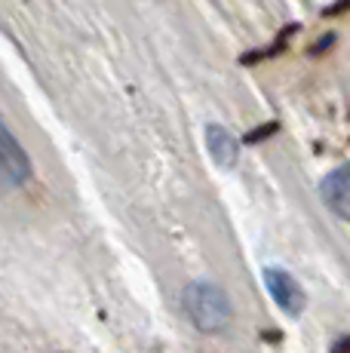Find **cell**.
Segmentation results:
<instances>
[{
  "mask_svg": "<svg viewBox=\"0 0 350 353\" xmlns=\"http://www.w3.org/2000/svg\"><path fill=\"white\" fill-rule=\"evenodd\" d=\"M31 179V160L10 126L0 120V191H16Z\"/></svg>",
  "mask_w": 350,
  "mask_h": 353,
  "instance_id": "2",
  "label": "cell"
},
{
  "mask_svg": "<svg viewBox=\"0 0 350 353\" xmlns=\"http://www.w3.org/2000/svg\"><path fill=\"white\" fill-rule=\"evenodd\" d=\"M185 307L191 323L197 325L200 332L212 335V332H221L227 323H231V304H227V295L212 283H191L185 289Z\"/></svg>",
  "mask_w": 350,
  "mask_h": 353,
  "instance_id": "1",
  "label": "cell"
},
{
  "mask_svg": "<svg viewBox=\"0 0 350 353\" xmlns=\"http://www.w3.org/2000/svg\"><path fill=\"white\" fill-rule=\"evenodd\" d=\"M322 203L332 209L338 219L350 221V166H341L335 172H329L320 185Z\"/></svg>",
  "mask_w": 350,
  "mask_h": 353,
  "instance_id": "4",
  "label": "cell"
},
{
  "mask_svg": "<svg viewBox=\"0 0 350 353\" xmlns=\"http://www.w3.org/2000/svg\"><path fill=\"white\" fill-rule=\"evenodd\" d=\"M265 286L271 292L274 301H277L280 310H286L289 316H301L307 298L292 274H286V270H280V268H265Z\"/></svg>",
  "mask_w": 350,
  "mask_h": 353,
  "instance_id": "3",
  "label": "cell"
},
{
  "mask_svg": "<svg viewBox=\"0 0 350 353\" xmlns=\"http://www.w3.org/2000/svg\"><path fill=\"white\" fill-rule=\"evenodd\" d=\"M329 46H335V34H322V40H320V43L311 46V50H307V52H311V56H322V52H326Z\"/></svg>",
  "mask_w": 350,
  "mask_h": 353,
  "instance_id": "9",
  "label": "cell"
},
{
  "mask_svg": "<svg viewBox=\"0 0 350 353\" xmlns=\"http://www.w3.org/2000/svg\"><path fill=\"white\" fill-rule=\"evenodd\" d=\"M329 353H350V335H347V338H341V341H335Z\"/></svg>",
  "mask_w": 350,
  "mask_h": 353,
  "instance_id": "10",
  "label": "cell"
},
{
  "mask_svg": "<svg viewBox=\"0 0 350 353\" xmlns=\"http://www.w3.org/2000/svg\"><path fill=\"white\" fill-rule=\"evenodd\" d=\"M350 12V0H332V3L322 10V16L326 19H338V16H347Z\"/></svg>",
  "mask_w": 350,
  "mask_h": 353,
  "instance_id": "8",
  "label": "cell"
},
{
  "mask_svg": "<svg viewBox=\"0 0 350 353\" xmlns=\"http://www.w3.org/2000/svg\"><path fill=\"white\" fill-rule=\"evenodd\" d=\"M274 132H280V123L277 120H271V123H265V126H258V129H252V132H246V145H258V141H265V139H271Z\"/></svg>",
  "mask_w": 350,
  "mask_h": 353,
  "instance_id": "7",
  "label": "cell"
},
{
  "mask_svg": "<svg viewBox=\"0 0 350 353\" xmlns=\"http://www.w3.org/2000/svg\"><path fill=\"white\" fill-rule=\"evenodd\" d=\"M301 31V25L298 22H289L286 28H280L277 34H274V40L267 46H258V50H249L240 56V65H246V68H252V65H261V62H271V59H280L282 52L292 46V37Z\"/></svg>",
  "mask_w": 350,
  "mask_h": 353,
  "instance_id": "6",
  "label": "cell"
},
{
  "mask_svg": "<svg viewBox=\"0 0 350 353\" xmlns=\"http://www.w3.org/2000/svg\"><path fill=\"white\" fill-rule=\"evenodd\" d=\"M206 148H209L212 160L218 163L221 169H231L237 166V157H240V145L231 132H227L221 123H212L206 126Z\"/></svg>",
  "mask_w": 350,
  "mask_h": 353,
  "instance_id": "5",
  "label": "cell"
}]
</instances>
